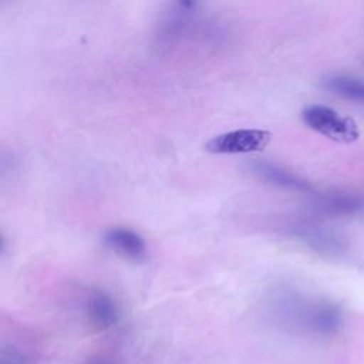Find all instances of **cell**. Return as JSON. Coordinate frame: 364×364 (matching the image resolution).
I'll list each match as a JSON object with an SVG mask.
<instances>
[{
  "label": "cell",
  "instance_id": "11",
  "mask_svg": "<svg viewBox=\"0 0 364 364\" xmlns=\"http://www.w3.org/2000/svg\"><path fill=\"white\" fill-rule=\"evenodd\" d=\"M84 364H119V361L109 355V354H105V353H98V354H92L90 355Z\"/></svg>",
  "mask_w": 364,
  "mask_h": 364
},
{
  "label": "cell",
  "instance_id": "1",
  "mask_svg": "<svg viewBox=\"0 0 364 364\" xmlns=\"http://www.w3.org/2000/svg\"><path fill=\"white\" fill-rule=\"evenodd\" d=\"M272 318L287 330L328 334L340 324L338 309L326 301L304 297L299 293L282 290L272 296L269 301Z\"/></svg>",
  "mask_w": 364,
  "mask_h": 364
},
{
  "label": "cell",
  "instance_id": "4",
  "mask_svg": "<svg viewBox=\"0 0 364 364\" xmlns=\"http://www.w3.org/2000/svg\"><path fill=\"white\" fill-rule=\"evenodd\" d=\"M84 313L94 330L105 331L115 327L121 318L117 301L104 290H92L84 303Z\"/></svg>",
  "mask_w": 364,
  "mask_h": 364
},
{
  "label": "cell",
  "instance_id": "10",
  "mask_svg": "<svg viewBox=\"0 0 364 364\" xmlns=\"http://www.w3.org/2000/svg\"><path fill=\"white\" fill-rule=\"evenodd\" d=\"M1 364H27L24 355L16 348H3Z\"/></svg>",
  "mask_w": 364,
  "mask_h": 364
},
{
  "label": "cell",
  "instance_id": "2",
  "mask_svg": "<svg viewBox=\"0 0 364 364\" xmlns=\"http://www.w3.org/2000/svg\"><path fill=\"white\" fill-rule=\"evenodd\" d=\"M301 118L309 128L330 139L351 142L358 138V131L353 119L341 117L330 107L310 105L303 109Z\"/></svg>",
  "mask_w": 364,
  "mask_h": 364
},
{
  "label": "cell",
  "instance_id": "7",
  "mask_svg": "<svg viewBox=\"0 0 364 364\" xmlns=\"http://www.w3.org/2000/svg\"><path fill=\"white\" fill-rule=\"evenodd\" d=\"M290 233L303 240L313 250L324 255H336L343 249L340 237L320 226L296 225L290 226Z\"/></svg>",
  "mask_w": 364,
  "mask_h": 364
},
{
  "label": "cell",
  "instance_id": "5",
  "mask_svg": "<svg viewBox=\"0 0 364 364\" xmlns=\"http://www.w3.org/2000/svg\"><path fill=\"white\" fill-rule=\"evenodd\" d=\"M247 169L260 181L282 189L297 191V192H309L311 189V186L306 179L269 161H252L247 164Z\"/></svg>",
  "mask_w": 364,
  "mask_h": 364
},
{
  "label": "cell",
  "instance_id": "8",
  "mask_svg": "<svg viewBox=\"0 0 364 364\" xmlns=\"http://www.w3.org/2000/svg\"><path fill=\"white\" fill-rule=\"evenodd\" d=\"M314 206L326 215L351 216L364 212V198L346 192L324 193L316 199Z\"/></svg>",
  "mask_w": 364,
  "mask_h": 364
},
{
  "label": "cell",
  "instance_id": "9",
  "mask_svg": "<svg viewBox=\"0 0 364 364\" xmlns=\"http://www.w3.org/2000/svg\"><path fill=\"white\" fill-rule=\"evenodd\" d=\"M326 90L344 100L364 104V81L351 75H331L324 81Z\"/></svg>",
  "mask_w": 364,
  "mask_h": 364
},
{
  "label": "cell",
  "instance_id": "3",
  "mask_svg": "<svg viewBox=\"0 0 364 364\" xmlns=\"http://www.w3.org/2000/svg\"><path fill=\"white\" fill-rule=\"evenodd\" d=\"M270 141V132L264 129H233L213 136L205 145L212 154H249L262 151Z\"/></svg>",
  "mask_w": 364,
  "mask_h": 364
},
{
  "label": "cell",
  "instance_id": "6",
  "mask_svg": "<svg viewBox=\"0 0 364 364\" xmlns=\"http://www.w3.org/2000/svg\"><path fill=\"white\" fill-rule=\"evenodd\" d=\"M102 240L107 247L124 259L141 262L146 257V245L142 236L128 228L108 229L104 233Z\"/></svg>",
  "mask_w": 364,
  "mask_h": 364
}]
</instances>
